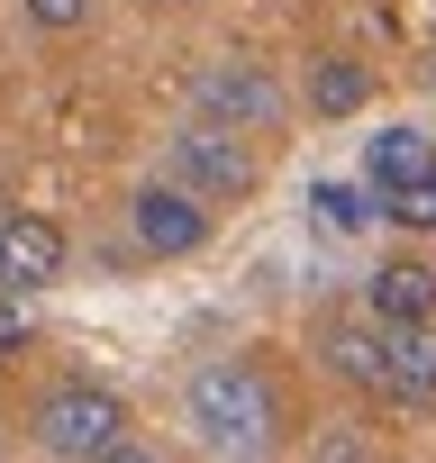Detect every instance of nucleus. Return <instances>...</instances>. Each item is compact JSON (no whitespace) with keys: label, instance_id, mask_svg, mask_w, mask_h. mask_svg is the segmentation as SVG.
<instances>
[{"label":"nucleus","instance_id":"obj_1","mask_svg":"<svg viewBox=\"0 0 436 463\" xmlns=\"http://www.w3.org/2000/svg\"><path fill=\"white\" fill-rule=\"evenodd\" d=\"M273 427H282V409H273V382H264L255 364L228 354V364L191 373V436H200L209 454H264Z\"/></svg>","mask_w":436,"mask_h":463},{"label":"nucleus","instance_id":"obj_2","mask_svg":"<svg viewBox=\"0 0 436 463\" xmlns=\"http://www.w3.org/2000/svg\"><path fill=\"white\" fill-rule=\"evenodd\" d=\"M37 445L64 454V463H82V454H118V445H128V409H118V391H91V382L55 391V400L37 409Z\"/></svg>","mask_w":436,"mask_h":463},{"label":"nucleus","instance_id":"obj_3","mask_svg":"<svg viewBox=\"0 0 436 463\" xmlns=\"http://www.w3.org/2000/svg\"><path fill=\"white\" fill-rule=\"evenodd\" d=\"M173 182H191L200 200H246L255 191V146L237 128H218V118H191L173 137Z\"/></svg>","mask_w":436,"mask_h":463},{"label":"nucleus","instance_id":"obj_4","mask_svg":"<svg viewBox=\"0 0 436 463\" xmlns=\"http://www.w3.org/2000/svg\"><path fill=\"white\" fill-rule=\"evenodd\" d=\"M128 227H137L146 255H200V246H209V209H200L191 182H146V191L128 200Z\"/></svg>","mask_w":436,"mask_h":463},{"label":"nucleus","instance_id":"obj_5","mask_svg":"<svg viewBox=\"0 0 436 463\" xmlns=\"http://www.w3.org/2000/svg\"><path fill=\"white\" fill-rule=\"evenodd\" d=\"M200 118H218V128H273V118H282V91L264 82V64L218 55V64L200 73Z\"/></svg>","mask_w":436,"mask_h":463},{"label":"nucleus","instance_id":"obj_6","mask_svg":"<svg viewBox=\"0 0 436 463\" xmlns=\"http://www.w3.org/2000/svg\"><path fill=\"white\" fill-rule=\"evenodd\" d=\"M64 273V227L37 218V209H10L0 218V282L10 291H46Z\"/></svg>","mask_w":436,"mask_h":463},{"label":"nucleus","instance_id":"obj_7","mask_svg":"<svg viewBox=\"0 0 436 463\" xmlns=\"http://www.w3.org/2000/svg\"><path fill=\"white\" fill-rule=\"evenodd\" d=\"M382 400L436 409V336L427 327H382Z\"/></svg>","mask_w":436,"mask_h":463},{"label":"nucleus","instance_id":"obj_8","mask_svg":"<svg viewBox=\"0 0 436 463\" xmlns=\"http://www.w3.org/2000/svg\"><path fill=\"white\" fill-rule=\"evenodd\" d=\"M364 173H373V200H382V191H409V182L436 173V137H427V128H382V137L364 146Z\"/></svg>","mask_w":436,"mask_h":463},{"label":"nucleus","instance_id":"obj_9","mask_svg":"<svg viewBox=\"0 0 436 463\" xmlns=\"http://www.w3.org/2000/svg\"><path fill=\"white\" fill-rule=\"evenodd\" d=\"M373 318L382 327H427L436 318V273L427 264H382L373 273Z\"/></svg>","mask_w":436,"mask_h":463},{"label":"nucleus","instance_id":"obj_10","mask_svg":"<svg viewBox=\"0 0 436 463\" xmlns=\"http://www.w3.org/2000/svg\"><path fill=\"white\" fill-rule=\"evenodd\" d=\"M364 100H373V73H364L355 55H318V64H309V109H318V118H355Z\"/></svg>","mask_w":436,"mask_h":463},{"label":"nucleus","instance_id":"obj_11","mask_svg":"<svg viewBox=\"0 0 436 463\" xmlns=\"http://www.w3.org/2000/svg\"><path fill=\"white\" fill-rule=\"evenodd\" d=\"M327 373L355 391H382V318L373 327H327Z\"/></svg>","mask_w":436,"mask_h":463},{"label":"nucleus","instance_id":"obj_12","mask_svg":"<svg viewBox=\"0 0 436 463\" xmlns=\"http://www.w3.org/2000/svg\"><path fill=\"white\" fill-rule=\"evenodd\" d=\"M309 209H318L327 237H355V227L373 218V209H364V191H346V182H318V191H309Z\"/></svg>","mask_w":436,"mask_h":463},{"label":"nucleus","instance_id":"obj_13","mask_svg":"<svg viewBox=\"0 0 436 463\" xmlns=\"http://www.w3.org/2000/svg\"><path fill=\"white\" fill-rule=\"evenodd\" d=\"M382 218H400V227H436V173L409 182V191H382Z\"/></svg>","mask_w":436,"mask_h":463},{"label":"nucleus","instance_id":"obj_14","mask_svg":"<svg viewBox=\"0 0 436 463\" xmlns=\"http://www.w3.org/2000/svg\"><path fill=\"white\" fill-rule=\"evenodd\" d=\"M19 345H28V309H19V291H10V282H0V364H10Z\"/></svg>","mask_w":436,"mask_h":463},{"label":"nucleus","instance_id":"obj_15","mask_svg":"<svg viewBox=\"0 0 436 463\" xmlns=\"http://www.w3.org/2000/svg\"><path fill=\"white\" fill-rule=\"evenodd\" d=\"M28 19H37V28H82L91 0H28Z\"/></svg>","mask_w":436,"mask_h":463}]
</instances>
